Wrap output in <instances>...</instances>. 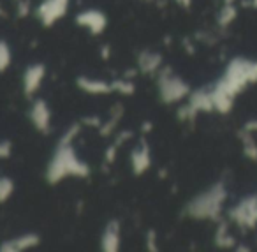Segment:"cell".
<instances>
[]
</instances>
